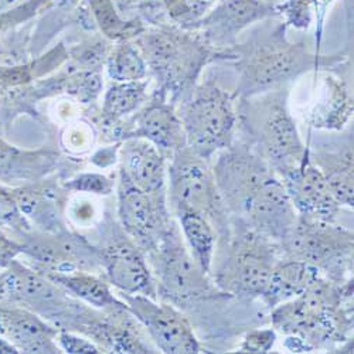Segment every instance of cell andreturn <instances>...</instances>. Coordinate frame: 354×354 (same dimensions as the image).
<instances>
[{
    "mask_svg": "<svg viewBox=\"0 0 354 354\" xmlns=\"http://www.w3.org/2000/svg\"><path fill=\"white\" fill-rule=\"evenodd\" d=\"M212 167L231 218L279 243L298 213L274 169L241 140L218 152Z\"/></svg>",
    "mask_w": 354,
    "mask_h": 354,
    "instance_id": "6da1fadb",
    "label": "cell"
},
{
    "mask_svg": "<svg viewBox=\"0 0 354 354\" xmlns=\"http://www.w3.org/2000/svg\"><path fill=\"white\" fill-rule=\"evenodd\" d=\"M271 322L298 353L329 350L353 339V278L337 283L319 277L298 297L272 309Z\"/></svg>",
    "mask_w": 354,
    "mask_h": 354,
    "instance_id": "7a4b0ae2",
    "label": "cell"
},
{
    "mask_svg": "<svg viewBox=\"0 0 354 354\" xmlns=\"http://www.w3.org/2000/svg\"><path fill=\"white\" fill-rule=\"evenodd\" d=\"M288 88L239 98L237 129L241 140L282 177L308 158L298 127L288 108Z\"/></svg>",
    "mask_w": 354,
    "mask_h": 354,
    "instance_id": "3957f363",
    "label": "cell"
},
{
    "mask_svg": "<svg viewBox=\"0 0 354 354\" xmlns=\"http://www.w3.org/2000/svg\"><path fill=\"white\" fill-rule=\"evenodd\" d=\"M282 258L277 241L231 218L230 235L217 241L210 278L220 290L235 299H259Z\"/></svg>",
    "mask_w": 354,
    "mask_h": 354,
    "instance_id": "277c9868",
    "label": "cell"
},
{
    "mask_svg": "<svg viewBox=\"0 0 354 354\" xmlns=\"http://www.w3.org/2000/svg\"><path fill=\"white\" fill-rule=\"evenodd\" d=\"M146 259L156 281L158 301L186 310L198 302L232 299L200 268L183 239L177 220L158 247L146 254Z\"/></svg>",
    "mask_w": 354,
    "mask_h": 354,
    "instance_id": "5b68a950",
    "label": "cell"
},
{
    "mask_svg": "<svg viewBox=\"0 0 354 354\" xmlns=\"http://www.w3.org/2000/svg\"><path fill=\"white\" fill-rule=\"evenodd\" d=\"M240 81L235 98L259 95L286 86L302 74L313 70L319 58L304 44L290 43L283 30L271 37L247 46H232Z\"/></svg>",
    "mask_w": 354,
    "mask_h": 354,
    "instance_id": "8992f818",
    "label": "cell"
},
{
    "mask_svg": "<svg viewBox=\"0 0 354 354\" xmlns=\"http://www.w3.org/2000/svg\"><path fill=\"white\" fill-rule=\"evenodd\" d=\"M146 66L160 82V91L171 101L183 98L196 85L201 70L220 60H235L231 50L220 51L187 33L160 32L146 36L140 43Z\"/></svg>",
    "mask_w": 354,
    "mask_h": 354,
    "instance_id": "52a82bcc",
    "label": "cell"
},
{
    "mask_svg": "<svg viewBox=\"0 0 354 354\" xmlns=\"http://www.w3.org/2000/svg\"><path fill=\"white\" fill-rule=\"evenodd\" d=\"M166 189L171 213H197L214 227L217 241L228 237L231 216L220 194L213 167L190 146L182 147L167 162Z\"/></svg>",
    "mask_w": 354,
    "mask_h": 354,
    "instance_id": "ba28073f",
    "label": "cell"
},
{
    "mask_svg": "<svg viewBox=\"0 0 354 354\" xmlns=\"http://www.w3.org/2000/svg\"><path fill=\"white\" fill-rule=\"evenodd\" d=\"M278 244L285 258L304 261L333 282L353 278L354 234L336 221L298 214Z\"/></svg>",
    "mask_w": 354,
    "mask_h": 354,
    "instance_id": "9c48e42d",
    "label": "cell"
},
{
    "mask_svg": "<svg viewBox=\"0 0 354 354\" xmlns=\"http://www.w3.org/2000/svg\"><path fill=\"white\" fill-rule=\"evenodd\" d=\"M179 116L187 146L205 160L235 140V97L214 82L194 85L182 98Z\"/></svg>",
    "mask_w": 354,
    "mask_h": 354,
    "instance_id": "30bf717a",
    "label": "cell"
},
{
    "mask_svg": "<svg viewBox=\"0 0 354 354\" xmlns=\"http://www.w3.org/2000/svg\"><path fill=\"white\" fill-rule=\"evenodd\" d=\"M60 330L90 339L104 353H158L149 335L125 302L98 309L77 299L62 322Z\"/></svg>",
    "mask_w": 354,
    "mask_h": 354,
    "instance_id": "8fae6325",
    "label": "cell"
},
{
    "mask_svg": "<svg viewBox=\"0 0 354 354\" xmlns=\"http://www.w3.org/2000/svg\"><path fill=\"white\" fill-rule=\"evenodd\" d=\"M94 244L104 277L113 288L158 301L156 281L145 252L109 212L98 225V240Z\"/></svg>",
    "mask_w": 354,
    "mask_h": 354,
    "instance_id": "7c38bea8",
    "label": "cell"
},
{
    "mask_svg": "<svg viewBox=\"0 0 354 354\" xmlns=\"http://www.w3.org/2000/svg\"><path fill=\"white\" fill-rule=\"evenodd\" d=\"M12 237L21 244V254L27 259L24 262L41 274L91 272L104 277L95 244L77 231L30 230L13 234Z\"/></svg>",
    "mask_w": 354,
    "mask_h": 354,
    "instance_id": "4fadbf2b",
    "label": "cell"
},
{
    "mask_svg": "<svg viewBox=\"0 0 354 354\" xmlns=\"http://www.w3.org/2000/svg\"><path fill=\"white\" fill-rule=\"evenodd\" d=\"M116 198L118 221L127 234L145 255L155 250L176 221L169 205L167 189L146 193L136 187L120 167Z\"/></svg>",
    "mask_w": 354,
    "mask_h": 354,
    "instance_id": "5bb4252c",
    "label": "cell"
},
{
    "mask_svg": "<svg viewBox=\"0 0 354 354\" xmlns=\"http://www.w3.org/2000/svg\"><path fill=\"white\" fill-rule=\"evenodd\" d=\"M0 299L35 312L57 329L77 301L63 286L17 259L0 272Z\"/></svg>",
    "mask_w": 354,
    "mask_h": 354,
    "instance_id": "9a60e30c",
    "label": "cell"
},
{
    "mask_svg": "<svg viewBox=\"0 0 354 354\" xmlns=\"http://www.w3.org/2000/svg\"><path fill=\"white\" fill-rule=\"evenodd\" d=\"M118 295L140 322L158 350L166 354H197L201 351V344L183 310L143 295L127 292Z\"/></svg>",
    "mask_w": 354,
    "mask_h": 354,
    "instance_id": "2e32d148",
    "label": "cell"
},
{
    "mask_svg": "<svg viewBox=\"0 0 354 354\" xmlns=\"http://www.w3.org/2000/svg\"><path fill=\"white\" fill-rule=\"evenodd\" d=\"M112 139H146L153 143L167 159L187 145L180 116L167 102L163 91L125 124L112 131Z\"/></svg>",
    "mask_w": 354,
    "mask_h": 354,
    "instance_id": "e0dca14e",
    "label": "cell"
},
{
    "mask_svg": "<svg viewBox=\"0 0 354 354\" xmlns=\"http://www.w3.org/2000/svg\"><path fill=\"white\" fill-rule=\"evenodd\" d=\"M20 213L33 230L41 232H63L70 230L66 220L70 192L64 189L58 177L10 187Z\"/></svg>",
    "mask_w": 354,
    "mask_h": 354,
    "instance_id": "ac0fdd59",
    "label": "cell"
},
{
    "mask_svg": "<svg viewBox=\"0 0 354 354\" xmlns=\"http://www.w3.org/2000/svg\"><path fill=\"white\" fill-rule=\"evenodd\" d=\"M58 329L20 305L0 299V336L9 340L19 353L60 354Z\"/></svg>",
    "mask_w": 354,
    "mask_h": 354,
    "instance_id": "d6986e66",
    "label": "cell"
},
{
    "mask_svg": "<svg viewBox=\"0 0 354 354\" xmlns=\"http://www.w3.org/2000/svg\"><path fill=\"white\" fill-rule=\"evenodd\" d=\"M281 179L298 214L336 221L342 205L335 200L323 174L310 162L309 155L302 166L290 170Z\"/></svg>",
    "mask_w": 354,
    "mask_h": 354,
    "instance_id": "ffe728a7",
    "label": "cell"
},
{
    "mask_svg": "<svg viewBox=\"0 0 354 354\" xmlns=\"http://www.w3.org/2000/svg\"><path fill=\"white\" fill-rule=\"evenodd\" d=\"M274 15L262 0H225L200 21L204 41L213 48L228 46L243 28Z\"/></svg>",
    "mask_w": 354,
    "mask_h": 354,
    "instance_id": "44dd1931",
    "label": "cell"
},
{
    "mask_svg": "<svg viewBox=\"0 0 354 354\" xmlns=\"http://www.w3.org/2000/svg\"><path fill=\"white\" fill-rule=\"evenodd\" d=\"M121 169L131 182L146 193L166 187L167 159L146 139H127L120 149Z\"/></svg>",
    "mask_w": 354,
    "mask_h": 354,
    "instance_id": "7402d4cb",
    "label": "cell"
},
{
    "mask_svg": "<svg viewBox=\"0 0 354 354\" xmlns=\"http://www.w3.org/2000/svg\"><path fill=\"white\" fill-rule=\"evenodd\" d=\"M310 162L320 170L335 200L342 207L354 205V167L353 139L336 146H320L308 149Z\"/></svg>",
    "mask_w": 354,
    "mask_h": 354,
    "instance_id": "603a6c76",
    "label": "cell"
},
{
    "mask_svg": "<svg viewBox=\"0 0 354 354\" xmlns=\"http://www.w3.org/2000/svg\"><path fill=\"white\" fill-rule=\"evenodd\" d=\"M60 165L58 155L51 151H20L0 140V183L17 187L53 174Z\"/></svg>",
    "mask_w": 354,
    "mask_h": 354,
    "instance_id": "cb8c5ba5",
    "label": "cell"
},
{
    "mask_svg": "<svg viewBox=\"0 0 354 354\" xmlns=\"http://www.w3.org/2000/svg\"><path fill=\"white\" fill-rule=\"evenodd\" d=\"M319 277H322L320 272L312 265L283 257L272 270L268 285L259 299L265 304V308L272 310L298 297Z\"/></svg>",
    "mask_w": 354,
    "mask_h": 354,
    "instance_id": "d4e9b609",
    "label": "cell"
},
{
    "mask_svg": "<svg viewBox=\"0 0 354 354\" xmlns=\"http://www.w3.org/2000/svg\"><path fill=\"white\" fill-rule=\"evenodd\" d=\"M351 116L353 98L344 82L333 75H324L322 93L309 112L308 122L317 129L340 131Z\"/></svg>",
    "mask_w": 354,
    "mask_h": 354,
    "instance_id": "484cf974",
    "label": "cell"
},
{
    "mask_svg": "<svg viewBox=\"0 0 354 354\" xmlns=\"http://www.w3.org/2000/svg\"><path fill=\"white\" fill-rule=\"evenodd\" d=\"M53 282L63 286L71 297L98 309L122 305L124 301L118 298L111 289V283L102 275L91 272L73 274H44Z\"/></svg>",
    "mask_w": 354,
    "mask_h": 354,
    "instance_id": "4316f807",
    "label": "cell"
},
{
    "mask_svg": "<svg viewBox=\"0 0 354 354\" xmlns=\"http://www.w3.org/2000/svg\"><path fill=\"white\" fill-rule=\"evenodd\" d=\"M180 225L183 239L200 268L210 275L213 257L217 245V232L203 216L180 210L173 213Z\"/></svg>",
    "mask_w": 354,
    "mask_h": 354,
    "instance_id": "83f0119b",
    "label": "cell"
},
{
    "mask_svg": "<svg viewBox=\"0 0 354 354\" xmlns=\"http://www.w3.org/2000/svg\"><path fill=\"white\" fill-rule=\"evenodd\" d=\"M147 81L116 82L109 86L102 105V120L106 125L120 122L146 100Z\"/></svg>",
    "mask_w": 354,
    "mask_h": 354,
    "instance_id": "f1b7e54d",
    "label": "cell"
},
{
    "mask_svg": "<svg viewBox=\"0 0 354 354\" xmlns=\"http://www.w3.org/2000/svg\"><path fill=\"white\" fill-rule=\"evenodd\" d=\"M146 68L142 51L128 43L118 46L108 58V74L118 82L142 80L146 77Z\"/></svg>",
    "mask_w": 354,
    "mask_h": 354,
    "instance_id": "f546056e",
    "label": "cell"
},
{
    "mask_svg": "<svg viewBox=\"0 0 354 354\" xmlns=\"http://www.w3.org/2000/svg\"><path fill=\"white\" fill-rule=\"evenodd\" d=\"M66 190L75 193H86L95 196H111L115 189L113 177L102 173H78L70 179L62 182Z\"/></svg>",
    "mask_w": 354,
    "mask_h": 354,
    "instance_id": "4dcf8cb0",
    "label": "cell"
},
{
    "mask_svg": "<svg viewBox=\"0 0 354 354\" xmlns=\"http://www.w3.org/2000/svg\"><path fill=\"white\" fill-rule=\"evenodd\" d=\"M0 230H8L12 235L33 230L30 223L20 213L10 187L2 183H0Z\"/></svg>",
    "mask_w": 354,
    "mask_h": 354,
    "instance_id": "1f68e13d",
    "label": "cell"
},
{
    "mask_svg": "<svg viewBox=\"0 0 354 354\" xmlns=\"http://www.w3.org/2000/svg\"><path fill=\"white\" fill-rule=\"evenodd\" d=\"M98 21L105 35L111 39H121L125 36V26L118 19L109 0H91Z\"/></svg>",
    "mask_w": 354,
    "mask_h": 354,
    "instance_id": "d6a6232c",
    "label": "cell"
},
{
    "mask_svg": "<svg viewBox=\"0 0 354 354\" xmlns=\"http://www.w3.org/2000/svg\"><path fill=\"white\" fill-rule=\"evenodd\" d=\"M57 344L60 346L63 353L70 354H86V353H104L100 346H97L90 339H86L78 333L68 330H58Z\"/></svg>",
    "mask_w": 354,
    "mask_h": 354,
    "instance_id": "836d02e7",
    "label": "cell"
},
{
    "mask_svg": "<svg viewBox=\"0 0 354 354\" xmlns=\"http://www.w3.org/2000/svg\"><path fill=\"white\" fill-rule=\"evenodd\" d=\"M275 340V329H252L245 335L240 353H268L274 347Z\"/></svg>",
    "mask_w": 354,
    "mask_h": 354,
    "instance_id": "e575fe53",
    "label": "cell"
},
{
    "mask_svg": "<svg viewBox=\"0 0 354 354\" xmlns=\"http://www.w3.org/2000/svg\"><path fill=\"white\" fill-rule=\"evenodd\" d=\"M21 254V244L0 230V270H6L17 255Z\"/></svg>",
    "mask_w": 354,
    "mask_h": 354,
    "instance_id": "d590c367",
    "label": "cell"
},
{
    "mask_svg": "<svg viewBox=\"0 0 354 354\" xmlns=\"http://www.w3.org/2000/svg\"><path fill=\"white\" fill-rule=\"evenodd\" d=\"M68 136H64L67 139V146H70L71 151L75 152H84L88 149V145L91 143V131L86 129L84 125H77L71 129H67Z\"/></svg>",
    "mask_w": 354,
    "mask_h": 354,
    "instance_id": "8d00e7d4",
    "label": "cell"
},
{
    "mask_svg": "<svg viewBox=\"0 0 354 354\" xmlns=\"http://www.w3.org/2000/svg\"><path fill=\"white\" fill-rule=\"evenodd\" d=\"M216 0H186V3L189 6L190 15L197 17L204 13V10L207 9L210 5H213Z\"/></svg>",
    "mask_w": 354,
    "mask_h": 354,
    "instance_id": "74e56055",
    "label": "cell"
},
{
    "mask_svg": "<svg viewBox=\"0 0 354 354\" xmlns=\"http://www.w3.org/2000/svg\"><path fill=\"white\" fill-rule=\"evenodd\" d=\"M0 353L10 354V353H19V350L9 340H6L5 337L0 336Z\"/></svg>",
    "mask_w": 354,
    "mask_h": 354,
    "instance_id": "f35d334b",
    "label": "cell"
}]
</instances>
